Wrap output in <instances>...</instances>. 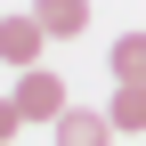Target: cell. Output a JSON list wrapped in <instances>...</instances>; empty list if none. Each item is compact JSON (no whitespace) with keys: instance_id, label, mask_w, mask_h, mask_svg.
I'll return each instance as SVG.
<instances>
[{"instance_id":"6da1fadb","label":"cell","mask_w":146,"mask_h":146,"mask_svg":"<svg viewBox=\"0 0 146 146\" xmlns=\"http://www.w3.org/2000/svg\"><path fill=\"white\" fill-rule=\"evenodd\" d=\"M8 106H16L25 122H57V114H65V81H57L49 65H25V81H16Z\"/></svg>"},{"instance_id":"7a4b0ae2","label":"cell","mask_w":146,"mask_h":146,"mask_svg":"<svg viewBox=\"0 0 146 146\" xmlns=\"http://www.w3.org/2000/svg\"><path fill=\"white\" fill-rule=\"evenodd\" d=\"M41 49H49V25H41L33 8L0 25V57H8V65H41Z\"/></svg>"},{"instance_id":"3957f363","label":"cell","mask_w":146,"mask_h":146,"mask_svg":"<svg viewBox=\"0 0 146 146\" xmlns=\"http://www.w3.org/2000/svg\"><path fill=\"white\" fill-rule=\"evenodd\" d=\"M49 138H57V146H106V138H114V114H89V106H65V114L49 122Z\"/></svg>"},{"instance_id":"277c9868","label":"cell","mask_w":146,"mask_h":146,"mask_svg":"<svg viewBox=\"0 0 146 146\" xmlns=\"http://www.w3.org/2000/svg\"><path fill=\"white\" fill-rule=\"evenodd\" d=\"M33 16L49 25V41H73V33L89 25V0H33Z\"/></svg>"},{"instance_id":"5b68a950","label":"cell","mask_w":146,"mask_h":146,"mask_svg":"<svg viewBox=\"0 0 146 146\" xmlns=\"http://www.w3.org/2000/svg\"><path fill=\"white\" fill-rule=\"evenodd\" d=\"M106 114H114V130H146V81H114V106H106Z\"/></svg>"},{"instance_id":"8992f818","label":"cell","mask_w":146,"mask_h":146,"mask_svg":"<svg viewBox=\"0 0 146 146\" xmlns=\"http://www.w3.org/2000/svg\"><path fill=\"white\" fill-rule=\"evenodd\" d=\"M106 65H114V81H146V33H122L106 49Z\"/></svg>"}]
</instances>
